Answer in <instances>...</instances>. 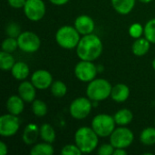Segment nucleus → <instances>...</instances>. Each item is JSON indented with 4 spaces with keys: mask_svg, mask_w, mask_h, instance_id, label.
Segmentation results:
<instances>
[{
    "mask_svg": "<svg viewBox=\"0 0 155 155\" xmlns=\"http://www.w3.org/2000/svg\"><path fill=\"white\" fill-rule=\"evenodd\" d=\"M18 48L24 53L33 54L38 51L41 46L39 36L32 31H25L17 37Z\"/></svg>",
    "mask_w": 155,
    "mask_h": 155,
    "instance_id": "8",
    "label": "nucleus"
},
{
    "mask_svg": "<svg viewBox=\"0 0 155 155\" xmlns=\"http://www.w3.org/2000/svg\"><path fill=\"white\" fill-rule=\"evenodd\" d=\"M21 27L17 23L11 22L5 26V34L9 37L17 38L21 34Z\"/></svg>",
    "mask_w": 155,
    "mask_h": 155,
    "instance_id": "30",
    "label": "nucleus"
},
{
    "mask_svg": "<svg viewBox=\"0 0 155 155\" xmlns=\"http://www.w3.org/2000/svg\"><path fill=\"white\" fill-rule=\"evenodd\" d=\"M116 123L114 116L106 114H100L94 117L91 123V127L98 134L99 137H110L112 133L116 128Z\"/></svg>",
    "mask_w": 155,
    "mask_h": 155,
    "instance_id": "5",
    "label": "nucleus"
},
{
    "mask_svg": "<svg viewBox=\"0 0 155 155\" xmlns=\"http://www.w3.org/2000/svg\"><path fill=\"white\" fill-rule=\"evenodd\" d=\"M134 141V134L132 130L125 126H120L114 129L110 135V143L114 148L126 149L132 145Z\"/></svg>",
    "mask_w": 155,
    "mask_h": 155,
    "instance_id": "6",
    "label": "nucleus"
},
{
    "mask_svg": "<svg viewBox=\"0 0 155 155\" xmlns=\"http://www.w3.org/2000/svg\"><path fill=\"white\" fill-rule=\"evenodd\" d=\"M74 143L83 153H91L99 143V136L92 127L83 126L74 134Z\"/></svg>",
    "mask_w": 155,
    "mask_h": 155,
    "instance_id": "2",
    "label": "nucleus"
},
{
    "mask_svg": "<svg viewBox=\"0 0 155 155\" xmlns=\"http://www.w3.org/2000/svg\"><path fill=\"white\" fill-rule=\"evenodd\" d=\"M17 48H18L17 38L7 36L2 43V51L7 52V53H13Z\"/></svg>",
    "mask_w": 155,
    "mask_h": 155,
    "instance_id": "29",
    "label": "nucleus"
},
{
    "mask_svg": "<svg viewBox=\"0 0 155 155\" xmlns=\"http://www.w3.org/2000/svg\"><path fill=\"white\" fill-rule=\"evenodd\" d=\"M7 153H8L7 145H6L4 142H1V143H0V154L5 155Z\"/></svg>",
    "mask_w": 155,
    "mask_h": 155,
    "instance_id": "36",
    "label": "nucleus"
},
{
    "mask_svg": "<svg viewBox=\"0 0 155 155\" xmlns=\"http://www.w3.org/2000/svg\"><path fill=\"white\" fill-rule=\"evenodd\" d=\"M23 9L26 18L32 22L42 20L46 12V6L43 0H26Z\"/></svg>",
    "mask_w": 155,
    "mask_h": 155,
    "instance_id": "9",
    "label": "nucleus"
},
{
    "mask_svg": "<svg viewBox=\"0 0 155 155\" xmlns=\"http://www.w3.org/2000/svg\"><path fill=\"white\" fill-rule=\"evenodd\" d=\"M31 82L37 90H45L53 84V76L47 70H36L31 75Z\"/></svg>",
    "mask_w": 155,
    "mask_h": 155,
    "instance_id": "12",
    "label": "nucleus"
},
{
    "mask_svg": "<svg viewBox=\"0 0 155 155\" xmlns=\"http://www.w3.org/2000/svg\"><path fill=\"white\" fill-rule=\"evenodd\" d=\"M15 64V57L12 55V53H7L1 51L0 53V68L3 71H11L14 64Z\"/></svg>",
    "mask_w": 155,
    "mask_h": 155,
    "instance_id": "25",
    "label": "nucleus"
},
{
    "mask_svg": "<svg viewBox=\"0 0 155 155\" xmlns=\"http://www.w3.org/2000/svg\"><path fill=\"white\" fill-rule=\"evenodd\" d=\"M114 147L113 146V144L110 143H104L102 144L98 150H97V153L100 155H114Z\"/></svg>",
    "mask_w": 155,
    "mask_h": 155,
    "instance_id": "33",
    "label": "nucleus"
},
{
    "mask_svg": "<svg viewBox=\"0 0 155 155\" xmlns=\"http://www.w3.org/2000/svg\"><path fill=\"white\" fill-rule=\"evenodd\" d=\"M138 1L143 4H150L151 2H153V0H138Z\"/></svg>",
    "mask_w": 155,
    "mask_h": 155,
    "instance_id": "38",
    "label": "nucleus"
},
{
    "mask_svg": "<svg viewBox=\"0 0 155 155\" xmlns=\"http://www.w3.org/2000/svg\"><path fill=\"white\" fill-rule=\"evenodd\" d=\"M154 124H155V119H154Z\"/></svg>",
    "mask_w": 155,
    "mask_h": 155,
    "instance_id": "40",
    "label": "nucleus"
},
{
    "mask_svg": "<svg viewBox=\"0 0 155 155\" xmlns=\"http://www.w3.org/2000/svg\"><path fill=\"white\" fill-rule=\"evenodd\" d=\"M38 136H40V128L35 124H28L24 130L22 139L26 145H31L37 141Z\"/></svg>",
    "mask_w": 155,
    "mask_h": 155,
    "instance_id": "17",
    "label": "nucleus"
},
{
    "mask_svg": "<svg viewBox=\"0 0 155 155\" xmlns=\"http://www.w3.org/2000/svg\"><path fill=\"white\" fill-rule=\"evenodd\" d=\"M74 26L64 25L61 26L55 33V41L57 45L66 50L76 48L81 37Z\"/></svg>",
    "mask_w": 155,
    "mask_h": 155,
    "instance_id": "4",
    "label": "nucleus"
},
{
    "mask_svg": "<svg viewBox=\"0 0 155 155\" xmlns=\"http://www.w3.org/2000/svg\"><path fill=\"white\" fill-rule=\"evenodd\" d=\"M143 33H144V26H143L142 24L140 23H134L129 27V35L134 39L142 37Z\"/></svg>",
    "mask_w": 155,
    "mask_h": 155,
    "instance_id": "31",
    "label": "nucleus"
},
{
    "mask_svg": "<svg viewBox=\"0 0 155 155\" xmlns=\"http://www.w3.org/2000/svg\"><path fill=\"white\" fill-rule=\"evenodd\" d=\"M61 154L63 155H81L83 153L78 148V146L74 144H66L61 150Z\"/></svg>",
    "mask_w": 155,
    "mask_h": 155,
    "instance_id": "32",
    "label": "nucleus"
},
{
    "mask_svg": "<svg viewBox=\"0 0 155 155\" xmlns=\"http://www.w3.org/2000/svg\"><path fill=\"white\" fill-rule=\"evenodd\" d=\"M10 72L15 79H16L18 81H24L29 76L30 69L26 63L15 62V64H14V66Z\"/></svg>",
    "mask_w": 155,
    "mask_h": 155,
    "instance_id": "20",
    "label": "nucleus"
},
{
    "mask_svg": "<svg viewBox=\"0 0 155 155\" xmlns=\"http://www.w3.org/2000/svg\"><path fill=\"white\" fill-rule=\"evenodd\" d=\"M144 37L147 38L151 44H155V18L149 20L144 25Z\"/></svg>",
    "mask_w": 155,
    "mask_h": 155,
    "instance_id": "28",
    "label": "nucleus"
},
{
    "mask_svg": "<svg viewBox=\"0 0 155 155\" xmlns=\"http://www.w3.org/2000/svg\"><path fill=\"white\" fill-rule=\"evenodd\" d=\"M25 101L18 95H11L6 101V109L9 114L19 115L25 109Z\"/></svg>",
    "mask_w": 155,
    "mask_h": 155,
    "instance_id": "16",
    "label": "nucleus"
},
{
    "mask_svg": "<svg viewBox=\"0 0 155 155\" xmlns=\"http://www.w3.org/2000/svg\"><path fill=\"white\" fill-rule=\"evenodd\" d=\"M152 66H153V70L155 71V58L153 59V63H152Z\"/></svg>",
    "mask_w": 155,
    "mask_h": 155,
    "instance_id": "39",
    "label": "nucleus"
},
{
    "mask_svg": "<svg viewBox=\"0 0 155 155\" xmlns=\"http://www.w3.org/2000/svg\"><path fill=\"white\" fill-rule=\"evenodd\" d=\"M26 0H7L8 5L15 9H19V8H23L25 4Z\"/></svg>",
    "mask_w": 155,
    "mask_h": 155,
    "instance_id": "34",
    "label": "nucleus"
},
{
    "mask_svg": "<svg viewBox=\"0 0 155 155\" xmlns=\"http://www.w3.org/2000/svg\"><path fill=\"white\" fill-rule=\"evenodd\" d=\"M48 111L46 104L39 99H35L32 103V112L37 117H44L46 115Z\"/></svg>",
    "mask_w": 155,
    "mask_h": 155,
    "instance_id": "27",
    "label": "nucleus"
},
{
    "mask_svg": "<svg viewBox=\"0 0 155 155\" xmlns=\"http://www.w3.org/2000/svg\"><path fill=\"white\" fill-rule=\"evenodd\" d=\"M140 142L146 146L155 144V127H147L140 134Z\"/></svg>",
    "mask_w": 155,
    "mask_h": 155,
    "instance_id": "24",
    "label": "nucleus"
},
{
    "mask_svg": "<svg viewBox=\"0 0 155 155\" xmlns=\"http://www.w3.org/2000/svg\"><path fill=\"white\" fill-rule=\"evenodd\" d=\"M40 138L46 143H53L56 139V134L50 124H43L40 126Z\"/></svg>",
    "mask_w": 155,
    "mask_h": 155,
    "instance_id": "22",
    "label": "nucleus"
},
{
    "mask_svg": "<svg viewBox=\"0 0 155 155\" xmlns=\"http://www.w3.org/2000/svg\"><path fill=\"white\" fill-rule=\"evenodd\" d=\"M76 54L80 60L92 61L98 59L103 54V42L95 34L83 35L76 46Z\"/></svg>",
    "mask_w": 155,
    "mask_h": 155,
    "instance_id": "1",
    "label": "nucleus"
},
{
    "mask_svg": "<svg viewBox=\"0 0 155 155\" xmlns=\"http://www.w3.org/2000/svg\"><path fill=\"white\" fill-rule=\"evenodd\" d=\"M114 9L120 15L130 14L135 6L136 0H111Z\"/></svg>",
    "mask_w": 155,
    "mask_h": 155,
    "instance_id": "18",
    "label": "nucleus"
},
{
    "mask_svg": "<svg viewBox=\"0 0 155 155\" xmlns=\"http://www.w3.org/2000/svg\"><path fill=\"white\" fill-rule=\"evenodd\" d=\"M114 118L116 123V125L126 126L132 123V121L134 119V114L131 110H129L127 108H123V109L118 110L114 114Z\"/></svg>",
    "mask_w": 155,
    "mask_h": 155,
    "instance_id": "21",
    "label": "nucleus"
},
{
    "mask_svg": "<svg viewBox=\"0 0 155 155\" xmlns=\"http://www.w3.org/2000/svg\"><path fill=\"white\" fill-rule=\"evenodd\" d=\"M20 128L18 115L12 114H3L0 117V135L2 137H12L15 135Z\"/></svg>",
    "mask_w": 155,
    "mask_h": 155,
    "instance_id": "11",
    "label": "nucleus"
},
{
    "mask_svg": "<svg viewBox=\"0 0 155 155\" xmlns=\"http://www.w3.org/2000/svg\"><path fill=\"white\" fill-rule=\"evenodd\" d=\"M151 47V42L145 37H140L135 39L132 45V52L136 56L145 55Z\"/></svg>",
    "mask_w": 155,
    "mask_h": 155,
    "instance_id": "19",
    "label": "nucleus"
},
{
    "mask_svg": "<svg viewBox=\"0 0 155 155\" xmlns=\"http://www.w3.org/2000/svg\"><path fill=\"white\" fill-rule=\"evenodd\" d=\"M49 2L54 5H57V6H61V5H66L69 0H49Z\"/></svg>",
    "mask_w": 155,
    "mask_h": 155,
    "instance_id": "35",
    "label": "nucleus"
},
{
    "mask_svg": "<svg viewBox=\"0 0 155 155\" xmlns=\"http://www.w3.org/2000/svg\"><path fill=\"white\" fill-rule=\"evenodd\" d=\"M74 75L79 81L83 83H89L96 78V65L92 61L81 60L74 67Z\"/></svg>",
    "mask_w": 155,
    "mask_h": 155,
    "instance_id": "10",
    "label": "nucleus"
},
{
    "mask_svg": "<svg viewBox=\"0 0 155 155\" xmlns=\"http://www.w3.org/2000/svg\"><path fill=\"white\" fill-rule=\"evenodd\" d=\"M130 88L124 84H117L112 88L111 98L116 103H124L130 97Z\"/></svg>",
    "mask_w": 155,
    "mask_h": 155,
    "instance_id": "15",
    "label": "nucleus"
},
{
    "mask_svg": "<svg viewBox=\"0 0 155 155\" xmlns=\"http://www.w3.org/2000/svg\"><path fill=\"white\" fill-rule=\"evenodd\" d=\"M127 154V151L124 148H115L114 155H126Z\"/></svg>",
    "mask_w": 155,
    "mask_h": 155,
    "instance_id": "37",
    "label": "nucleus"
},
{
    "mask_svg": "<svg viewBox=\"0 0 155 155\" xmlns=\"http://www.w3.org/2000/svg\"><path fill=\"white\" fill-rule=\"evenodd\" d=\"M54 150L52 143L46 142L35 144L30 151V153L32 155H52L54 154Z\"/></svg>",
    "mask_w": 155,
    "mask_h": 155,
    "instance_id": "23",
    "label": "nucleus"
},
{
    "mask_svg": "<svg viewBox=\"0 0 155 155\" xmlns=\"http://www.w3.org/2000/svg\"><path fill=\"white\" fill-rule=\"evenodd\" d=\"M93 104L88 97H77L69 106L70 115L75 120H84L91 113Z\"/></svg>",
    "mask_w": 155,
    "mask_h": 155,
    "instance_id": "7",
    "label": "nucleus"
},
{
    "mask_svg": "<svg viewBox=\"0 0 155 155\" xmlns=\"http://www.w3.org/2000/svg\"><path fill=\"white\" fill-rule=\"evenodd\" d=\"M50 89H51L52 94L56 98H62L67 93L66 84L63 81H60V80L54 81L52 85L50 86Z\"/></svg>",
    "mask_w": 155,
    "mask_h": 155,
    "instance_id": "26",
    "label": "nucleus"
},
{
    "mask_svg": "<svg viewBox=\"0 0 155 155\" xmlns=\"http://www.w3.org/2000/svg\"><path fill=\"white\" fill-rule=\"evenodd\" d=\"M18 94L25 103H33L36 97V88L30 81H23L18 85Z\"/></svg>",
    "mask_w": 155,
    "mask_h": 155,
    "instance_id": "14",
    "label": "nucleus"
},
{
    "mask_svg": "<svg viewBox=\"0 0 155 155\" xmlns=\"http://www.w3.org/2000/svg\"><path fill=\"white\" fill-rule=\"evenodd\" d=\"M74 26L81 35H86L94 33L95 24L91 16L87 15H81L75 18Z\"/></svg>",
    "mask_w": 155,
    "mask_h": 155,
    "instance_id": "13",
    "label": "nucleus"
},
{
    "mask_svg": "<svg viewBox=\"0 0 155 155\" xmlns=\"http://www.w3.org/2000/svg\"><path fill=\"white\" fill-rule=\"evenodd\" d=\"M112 84L104 78H95L88 83L86 87V96L94 102H102L111 97Z\"/></svg>",
    "mask_w": 155,
    "mask_h": 155,
    "instance_id": "3",
    "label": "nucleus"
}]
</instances>
